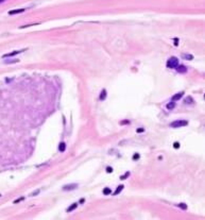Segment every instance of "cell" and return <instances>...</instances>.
Segmentation results:
<instances>
[{"instance_id":"1","label":"cell","mask_w":205,"mask_h":220,"mask_svg":"<svg viewBox=\"0 0 205 220\" xmlns=\"http://www.w3.org/2000/svg\"><path fill=\"white\" fill-rule=\"evenodd\" d=\"M178 65H179V60L175 57H170V59L167 61V67H168V68H175Z\"/></svg>"},{"instance_id":"2","label":"cell","mask_w":205,"mask_h":220,"mask_svg":"<svg viewBox=\"0 0 205 220\" xmlns=\"http://www.w3.org/2000/svg\"><path fill=\"white\" fill-rule=\"evenodd\" d=\"M187 124H188V122H187L186 120H175V121H173L172 124H170V127L171 128H182V127L187 126Z\"/></svg>"},{"instance_id":"3","label":"cell","mask_w":205,"mask_h":220,"mask_svg":"<svg viewBox=\"0 0 205 220\" xmlns=\"http://www.w3.org/2000/svg\"><path fill=\"white\" fill-rule=\"evenodd\" d=\"M78 187V184H69V185H65V186L63 187L64 190H73V189H75Z\"/></svg>"},{"instance_id":"4","label":"cell","mask_w":205,"mask_h":220,"mask_svg":"<svg viewBox=\"0 0 205 220\" xmlns=\"http://www.w3.org/2000/svg\"><path fill=\"white\" fill-rule=\"evenodd\" d=\"M175 68H176V71H178V73H186V71H187V68L185 66H183V65H178Z\"/></svg>"},{"instance_id":"5","label":"cell","mask_w":205,"mask_h":220,"mask_svg":"<svg viewBox=\"0 0 205 220\" xmlns=\"http://www.w3.org/2000/svg\"><path fill=\"white\" fill-rule=\"evenodd\" d=\"M26 51V50H19V51H14V52H11V53H6V54L3 55V57H13V55H15V54H18V53H21V52H24Z\"/></svg>"},{"instance_id":"6","label":"cell","mask_w":205,"mask_h":220,"mask_svg":"<svg viewBox=\"0 0 205 220\" xmlns=\"http://www.w3.org/2000/svg\"><path fill=\"white\" fill-rule=\"evenodd\" d=\"M183 95H184L183 91H181V93H179V94H176V95H174V96L172 97V101H175V100L181 99L182 97H183Z\"/></svg>"},{"instance_id":"7","label":"cell","mask_w":205,"mask_h":220,"mask_svg":"<svg viewBox=\"0 0 205 220\" xmlns=\"http://www.w3.org/2000/svg\"><path fill=\"white\" fill-rule=\"evenodd\" d=\"M77 206H78V203H73V204L70 205L69 207L67 208V212H68V213H70V212H73V210H75V208H77Z\"/></svg>"},{"instance_id":"8","label":"cell","mask_w":205,"mask_h":220,"mask_svg":"<svg viewBox=\"0 0 205 220\" xmlns=\"http://www.w3.org/2000/svg\"><path fill=\"white\" fill-rule=\"evenodd\" d=\"M24 11V9H20V10H14V11H10L9 14L10 15H14V14H18V13H22Z\"/></svg>"},{"instance_id":"9","label":"cell","mask_w":205,"mask_h":220,"mask_svg":"<svg viewBox=\"0 0 205 220\" xmlns=\"http://www.w3.org/2000/svg\"><path fill=\"white\" fill-rule=\"evenodd\" d=\"M122 189H123V185H120L119 187H117V189L115 190V193H114V196H117L118 193H120Z\"/></svg>"},{"instance_id":"10","label":"cell","mask_w":205,"mask_h":220,"mask_svg":"<svg viewBox=\"0 0 205 220\" xmlns=\"http://www.w3.org/2000/svg\"><path fill=\"white\" fill-rule=\"evenodd\" d=\"M65 148H66V144H65V142H61L60 146H59V150H60L61 152H64V151H65Z\"/></svg>"},{"instance_id":"11","label":"cell","mask_w":205,"mask_h":220,"mask_svg":"<svg viewBox=\"0 0 205 220\" xmlns=\"http://www.w3.org/2000/svg\"><path fill=\"white\" fill-rule=\"evenodd\" d=\"M103 193H104L105 196H107V195H111V193H112V190H111V188L106 187V188H104V190H103Z\"/></svg>"},{"instance_id":"12","label":"cell","mask_w":205,"mask_h":220,"mask_svg":"<svg viewBox=\"0 0 205 220\" xmlns=\"http://www.w3.org/2000/svg\"><path fill=\"white\" fill-rule=\"evenodd\" d=\"M174 106H175L174 101H172V102H170V103H168V104H167V109H168V110H172V109H174Z\"/></svg>"},{"instance_id":"13","label":"cell","mask_w":205,"mask_h":220,"mask_svg":"<svg viewBox=\"0 0 205 220\" xmlns=\"http://www.w3.org/2000/svg\"><path fill=\"white\" fill-rule=\"evenodd\" d=\"M106 97V91H102V93H101V95H100V99L101 100H104Z\"/></svg>"},{"instance_id":"14","label":"cell","mask_w":205,"mask_h":220,"mask_svg":"<svg viewBox=\"0 0 205 220\" xmlns=\"http://www.w3.org/2000/svg\"><path fill=\"white\" fill-rule=\"evenodd\" d=\"M178 206H179V207H181L182 210H187V205L185 204V203H180Z\"/></svg>"},{"instance_id":"15","label":"cell","mask_w":205,"mask_h":220,"mask_svg":"<svg viewBox=\"0 0 205 220\" xmlns=\"http://www.w3.org/2000/svg\"><path fill=\"white\" fill-rule=\"evenodd\" d=\"M129 175H130V172H129V171H128V172H126V173H124V175H122V177H121V180H124V179H126V178H128V177H129Z\"/></svg>"},{"instance_id":"16","label":"cell","mask_w":205,"mask_h":220,"mask_svg":"<svg viewBox=\"0 0 205 220\" xmlns=\"http://www.w3.org/2000/svg\"><path fill=\"white\" fill-rule=\"evenodd\" d=\"M173 147H174L175 149H178V148H180V144H179V142H174V144H173Z\"/></svg>"},{"instance_id":"17","label":"cell","mask_w":205,"mask_h":220,"mask_svg":"<svg viewBox=\"0 0 205 220\" xmlns=\"http://www.w3.org/2000/svg\"><path fill=\"white\" fill-rule=\"evenodd\" d=\"M106 172H109H109H113L112 167H107V168H106Z\"/></svg>"},{"instance_id":"18","label":"cell","mask_w":205,"mask_h":220,"mask_svg":"<svg viewBox=\"0 0 205 220\" xmlns=\"http://www.w3.org/2000/svg\"><path fill=\"white\" fill-rule=\"evenodd\" d=\"M183 57H184L185 59H190V60L192 59V55H186V54H184V55H183Z\"/></svg>"},{"instance_id":"19","label":"cell","mask_w":205,"mask_h":220,"mask_svg":"<svg viewBox=\"0 0 205 220\" xmlns=\"http://www.w3.org/2000/svg\"><path fill=\"white\" fill-rule=\"evenodd\" d=\"M137 159H139V154H135V155L133 156V160H137Z\"/></svg>"},{"instance_id":"20","label":"cell","mask_w":205,"mask_h":220,"mask_svg":"<svg viewBox=\"0 0 205 220\" xmlns=\"http://www.w3.org/2000/svg\"><path fill=\"white\" fill-rule=\"evenodd\" d=\"M39 193V190H36L35 193H31V196H35V195H37V193Z\"/></svg>"},{"instance_id":"21","label":"cell","mask_w":205,"mask_h":220,"mask_svg":"<svg viewBox=\"0 0 205 220\" xmlns=\"http://www.w3.org/2000/svg\"><path fill=\"white\" fill-rule=\"evenodd\" d=\"M144 131H145V129H138V130H137V132H138V133L144 132Z\"/></svg>"},{"instance_id":"22","label":"cell","mask_w":205,"mask_h":220,"mask_svg":"<svg viewBox=\"0 0 205 220\" xmlns=\"http://www.w3.org/2000/svg\"><path fill=\"white\" fill-rule=\"evenodd\" d=\"M129 124V121L126 120V121H122V122H121V124Z\"/></svg>"},{"instance_id":"23","label":"cell","mask_w":205,"mask_h":220,"mask_svg":"<svg viewBox=\"0 0 205 220\" xmlns=\"http://www.w3.org/2000/svg\"><path fill=\"white\" fill-rule=\"evenodd\" d=\"M3 1H6V0H0V3H1V2H3Z\"/></svg>"}]
</instances>
